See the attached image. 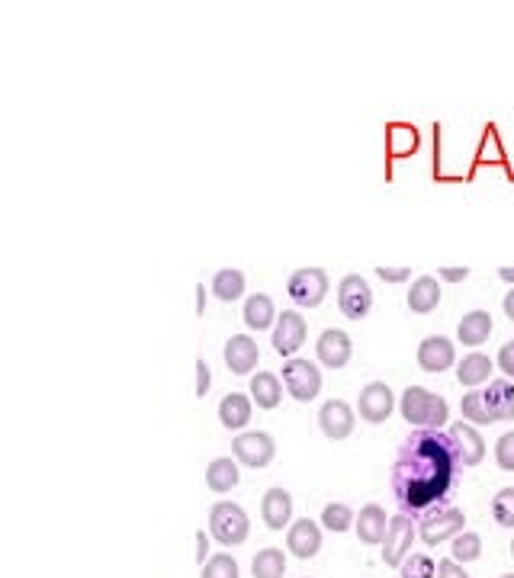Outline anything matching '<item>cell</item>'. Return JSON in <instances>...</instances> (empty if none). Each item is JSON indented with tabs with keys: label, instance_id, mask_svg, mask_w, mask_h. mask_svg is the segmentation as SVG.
Here are the masks:
<instances>
[{
	"label": "cell",
	"instance_id": "obj_36",
	"mask_svg": "<svg viewBox=\"0 0 514 578\" xmlns=\"http://www.w3.org/2000/svg\"><path fill=\"white\" fill-rule=\"evenodd\" d=\"M399 578H437V566L428 553H415L402 562L399 569Z\"/></svg>",
	"mask_w": 514,
	"mask_h": 578
},
{
	"label": "cell",
	"instance_id": "obj_20",
	"mask_svg": "<svg viewBox=\"0 0 514 578\" xmlns=\"http://www.w3.org/2000/svg\"><path fill=\"white\" fill-rule=\"evenodd\" d=\"M251 412H254V402L251 395L245 392H229L225 399L219 402V424L225 431H245L251 424Z\"/></svg>",
	"mask_w": 514,
	"mask_h": 578
},
{
	"label": "cell",
	"instance_id": "obj_22",
	"mask_svg": "<svg viewBox=\"0 0 514 578\" xmlns=\"http://www.w3.org/2000/svg\"><path fill=\"white\" fill-rule=\"evenodd\" d=\"M241 463L235 460V456H216L213 463L206 466V485H209V492H216V495H229L232 489H238V482H241Z\"/></svg>",
	"mask_w": 514,
	"mask_h": 578
},
{
	"label": "cell",
	"instance_id": "obj_2",
	"mask_svg": "<svg viewBox=\"0 0 514 578\" xmlns=\"http://www.w3.org/2000/svg\"><path fill=\"white\" fill-rule=\"evenodd\" d=\"M399 412L405 418V424H412L418 431H441L450 421V408L444 395H437L425 386H408L399 399Z\"/></svg>",
	"mask_w": 514,
	"mask_h": 578
},
{
	"label": "cell",
	"instance_id": "obj_1",
	"mask_svg": "<svg viewBox=\"0 0 514 578\" xmlns=\"http://www.w3.org/2000/svg\"><path fill=\"white\" fill-rule=\"evenodd\" d=\"M460 456L447 431H412L389 469V489L405 514L431 511L444 505L460 473Z\"/></svg>",
	"mask_w": 514,
	"mask_h": 578
},
{
	"label": "cell",
	"instance_id": "obj_17",
	"mask_svg": "<svg viewBox=\"0 0 514 578\" xmlns=\"http://www.w3.org/2000/svg\"><path fill=\"white\" fill-rule=\"evenodd\" d=\"M257 360H261V351H257V341L251 334H232L229 344H225V367L235 376H248L254 373Z\"/></svg>",
	"mask_w": 514,
	"mask_h": 578
},
{
	"label": "cell",
	"instance_id": "obj_21",
	"mask_svg": "<svg viewBox=\"0 0 514 578\" xmlns=\"http://www.w3.org/2000/svg\"><path fill=\"white\" fill-rule=\"evenodd\" d=\"M482 399L489 405L492 421H514V379H492L486 392H482Z\"/></svg>",
	"mask_w": 514,
	"mask_h": 578
},
{
	"label": "cell",
	"instance_id": "obj_31",
	"mask_svg": "<svg viewBox=\"0 0 514 578\" xmlns=\"http://www.w3.org/2000/svg\"><path fill=\"white\" fill-rule=\"evenodd\" d=\"M251 575L254 578H283L286 575V553L277 546H264L261 553L251 559Z\"/></svg>",
	"mask_w": 514,
	"mask_h": 578
},
{
	"label": "cell",
	"instance_id": "obj_9",
	"mask_svg": "<svg viewBox=\"0 0 514 578\" xmlns=\"http://www.w3.org/2000/svg\"><path fill=\"white\" fill-rule=\"evenodd\" d=\"M306 338H309V322L296 309L280 312L277 325L270 328V344H274V351L286 360H293V354L306 344Z\"/></svg>",
	"mask_w": 514,
	"mask_h": 578
},
{
	"label": "cell",
	"instance_id": "obj_30",
	"mask_svg": "<svg viewBox=\"0 0 514 578\" xmlns=\"http://www.w3.org/2000/svg\"><path fill=\"white\" fill-rule=\"evenodd\" d=\"M213 296L222 302H238L245 296V273L235 267H222L213 277Z\"/></svg>",
	"mask_w": 514,
	"mask_h": 578
},
{
	"label": "cell",
	"instance_id": "obj_44",
	"mask_svg": "<svg viewBox=\"0 0 514 578\" xmlns=\"http://www.w3.org/2000/svg\"><path fill=\"white\" fill-rule=\"evenodd\" d=\"M209 556H213V553H209V537L200 530V534H196V562H200V566H206Z\"/></svg>",
	"mask_w": 514,
	"mask_h": 578
},
{
	"label": "cell",
	"instance_id": "obj_45",
	"mask_svg": "<svg viewBox=\"0 0 514 578\" xmlns=\"http://www.w3.org/2000/svg\"><path fill=\"white\" fill-rule=\"evenodd\" d=\"M502 309H505V315L511 318V322H514V286H511V293L502 299Z\"/></svg>",
	"mask_w": 514,
	"mask_h": 578
},
{
	"label": "cell",
	"instance_id": "obj_34",
	"mask_svg": "<svg viewBox=\"0 0 514 578\" xmlns=\"http://www.w3.org/2000/svg\"><path fill=\"white\" fill-rule=\"evenodd\" d=\"M460 412H463L466 424H495L492 415H489L486 399H482V392H476V389H470L460 399Z\"/></svg>",
	"mask_w": 514,
	"mask_h": 578
},
{
	"label": "cell",
	"instance_id": "obj_5",
	"mask_svg": "<svg viewBox=\"0 0 514 578\" xmlns=\"http://www.w3.org/2000/svg\"><path fill=\"white\" fill-rule=\"evenodd\" d=\"M280 379H283L286 392L302 405L319 399V392H322V370H319V363H312V360H299V357L286 360L280 370Z\"/></svg>",
	"mask_w": 514,
	"mask_h": 578
},
{
	"label": "cell",
	"instance_id": "obj_26",
	"mask_svg": "<svg viewBox=\"0 0 514 578\" xmlns=\"http://www.w3.org/2000/svg\"><path fill=\"white\" fill-rule=\"evenodd\" d=\"M489 334H492V315L482 309L466 312L457 325V341L463 347H482L489 341Z\"/></svg>",
	"mask_w": 514,
	"mask_h": 578
},
{
	"label": "cell",
	"instance_id": "obj_15",
	"mask_svg": "<svg viewBox=\"0 0 514 578\" xmlns=\"http://www.w3.org/2000/svg\"><path fill=\"white\" fill-rule=\"evenodd\" d=\"M322 550V524L309 521V517H299L286 530V553H293L296 559H312Z\"/></svg>",
	"mask_w": 514,
	"mask_h": 578
},
{
	"label": "cell",
	"instance_id": "obj_42",
	"mask_svg": "<svg viewBox=\"0 0 514 578\" xmlns=\"http://www.w3.org/2000/svg\"><path fill=\"white\" fill-rule=\"evenodd\" d=\"M376 277H380L383 283H405L408 277H412V270L408 267H376Z\"/></svg>",
	"mask_w": 514,
	"mask_h": 578
},
{
	"label": "cell",
	"instance_id": "obj_33",
	"mask_svg": "<svg viewBox=\"0 0 514 578\" xmlns=\"http://www.w3.org/2000/svg\"><path fill=\"white\" fill-rule=\"evenodd\" d=\"M479 556H482V537L473 534V530H463V534L450 546V559H457L460 566H466V562H476Z\"/></svg>",
	"mask_w": 514,
	"mask_h": 578
},
{
	"label": "cell",
	"instance_id": "obj_47",
	"mask_svg": "<svg viewBox=\"0 0 514 578\" xmlns=\"http://www.w3.org/2000/svg\"><path fill=\"white\" fill-rule=\"evenodd\" d=\"M498 280H505V283L514 286V267H502V270H498Z\"/></svg>",
	"mask_w": 514,
	"mask_h": 578
},
{
	"label": "cell",
	"instance_id": "obj_38",
	"mask_svg": "<svg viewBox=\"0 0 514 578\" xmlns=\"http://www.w3.org/2000/svg\"><path fill=\"white\" fill-rule=\"evenodd\" d=\"M495 463L505 473H514V431H505L495 440Z\"/></svg>",
	"mask_w": 514,
	"mask_h": 578
},
{
	"label": "cell",
	"instance_id": "obj_23",
	"mask_svg": "<svg viewBox=\"0 0 514 578\" xmlns=\"http://www.w3.org/2000/svg\"><path fill=\"white\" fill-rule=\"evenodd\" d=\"M283 392H286V386H283V379L277 376V373H254L251 376V402L257 405V408H264V412H274V408L283 402Z\"/></svg>",
	"mask_w": 514,
	"mask_h": 578
},
{
	"label": "cell",
	"instance_id": "obj_41",
	"mask_svg": "<svg viewBox=\"0 0 514 578\" xmlns=\"http://www.w3.org/2000/svg\"><path fill=\"white\" fill-rule=\"evenodd\" d=\"M437 578H470V572H466L457 559H441L437 562Z\"/></svg>",
	"mask_w": 514,
	"mask_h": 578
},
{
	"label": "cell",
	"instance_id": "obj_12",
	"mask_svg": "<svg viewBox=\"0 0 514 578\" xmlns=\"http://www.w3.org/2000/svg\"><path fill=\"white\" fill-rule=\"evenodd\" d=\"M315 354L319 363L328 370H344L354 357V341L344 328H325L319 334V344H315Z\"/></svg>",
	"mask_w": 514,
	"mask_h": 578
},
{
	"label": "cell",
	"instance_id": "obj_10",
	"mask_svg": "<svg viewBox=\"0 0 514 578\" xmlns=\"http://www.w3.org/2000/svg\"><path fill=\"white\" fill-rule=\"evenodd\" d=\"M338 309L344 318H351V322H360V318L370 315L373 289L360 273H347V277L338 283Z\"/></svg>",
	"mask_w": 514,
	"mask_h": 578
},
{
	"label": "cell",
	"instance_id": "obj_13",
	"mask_svg": "<svg viewBox=\"0 0 514 578\" xmlns=\"http://www.w3.org/2000/svg\"><path fill=\"white\" fill-rule=\"evenodd\" d=\"M354 424H357L354 408L344 399H328L319 408V428L328 440H347L354 434Z\"/></svg>",
	"mask_w": 514,
	"mask_h": 578
},
{
	"label": "cell",
	"instance_id": "obj_4",
	"mask_svg": "<svg viewBox=\"0 0 514 578\" xmlns=\"http://www.w3.org/2000/svg\"><path fill=\"white\" fill-rule=\"evenodd\" d=\"M466 527V514L453 505H434L431 511L421 514L418 524V540L425 546H441L447 540H457Z\"/></svg>",
	"mask_w": 514,
	"mask_h": 578
},
{
	"label": "cell",
	"instance_id": "obj_37",
	"mask_svg": "<svg viewBox=\"0 0 514 578\" xmlns=\"http://www.w3.org/2000/svg\"><path fill=\"white\" fill-rule=\"evenodd\" d=\"M203 578H241L235 556H229V553H213L206 566H203Z\"/></svg>",
	"mask_w": 514,
	"mask_h": 578
},
{
	"label": "cell",
	"instance_id": "obj_3",
	"mask_svg": "<svg viewBox=\"0 0 514 578\" xmlns=\"http://www.w3.org/2000/svg\"><path fill=\"white\" fill-rule=\"evenodd\" d=\"M251 534V517L248 511L235 505V501H216L213 508H209V537L219 540L225 550H232V546H241Z\"/></svg>",
	"mask_w": 514,
	"mask_h": 578
},
{
	"label": "cell",
	"instance_id": "obj_25",
	"mask_svg": "<svg viewBox=\"0 0 514 578\" xmlns=\"http://www.w3.org/2000/svg\"><path fill=\"white\" fill-rule=\"evenodd\" d=\"M418 129L408 123H389L386 126V158L389 164L399 158H412L418 151Z\"/></svg>",
	"mask_w": 514,
	"mask_h": 578
},
{
	"label": "cell",
	"instance_id": "obj_28",
	"mask_svg": "<svg viewBox=\"0 0 514 578\" xmlns=\"http://www.w3.org/2000/svg\"><path fill=\"white\" fill-rule=\"evenodd\" d=\"M241 318L251 331H267L277 325V309H274V299L264 296V293H254L245 299V309H241Z\"/></svg>",
	"mask_w": 514,
	"mask_h": 578
},
{
	"label": "cell",
	"instance_id": "obj_35",
	"mask_svg": "<svg viewBox=\"0 0 514 578\" xmlns=\"http://www.w3.org/2000/svg\"><path fill=\"white\" fill-rule=\"evenodd\" d=\"M492 517L498 527H514V485H508V489L495 492L492 498Z\"/></svg>",
	"mask_w": 514,
	"mask_h": 578
},
{
	"label": "cell",
	"instance_id": "obj_40",
	"mask_svg": "<svg viewBox=\"0 0 514 578\" xmlns=\"http://www.w3.org/2000/svg\"><path fill=\"white\" fill-rule=\"evenodd\" d=\"M495 363H498V370H502L508 379H514V344H511V341H508L505 347H498Z\"/></svg>",
	"mask_w": 514,
	"mask_h": 578
},
{
	"label": "cell",
	"instance_id": "obj_7",
	"mask_svg": "<svg viewBox=\"0 0 514 578\" xmlns=\"http://www.w3.org/2000/svg\"><path fill=\"white\" fill-rule=\"evenodd\" d=\"M232 456L248 469H264L274 463L277 456V440L267 431H241L232 440Z\"/></svg>",
	"mask_w": 514,
	"mask_h": 578
},
{
	"label": "cell",
	"instance_id": "obj_19",
	"mask_svg": "<svg viewBox=\"0 0 514 578\" xmlns=\"http://www.w3.org/2000/svg\"><path fill=\"white\" fill-rule=\"evenodd\" d=\"M447 434L453 440V447H457L463 466H479L486 460V440L476 431V424H450Z\"/></svg>",
	"mask_w": 514,
	"mask_h": 578
},
{
	"label": "cell",
	"instance_id": "obj_49",
	"mask_svg": "<svg viewBox=\"0 0 514 578\" xmlns=\"http://www.w3.org/2000/svg\"><path fill=\"white\" fill-rule=\"evenodd\" d=\"M511 556H514V537H511Z\"/></svg>",
	"mask_w": 514,
	"mask_h": 578
},
{
	"label": "cell",
	"instance_id": "obj_6",
	"mask_svg": "<svg viewBox=\"0 0 514 578\" xmlns=\"http://www.w3.org/2000/svg\"><path fill=\"white\" fill-rule=\"evenodd\" d=\"M328 273L322 267H302L293 270L286 280V296H290L299 309H319L328 296Z\"/></svg>",
	"mask_w": 514,
	"mask_h": 578
},
{
	"label": "cell",
	"instance_id": "obj_24",
	"mask_svg": "<svg viewBox=\"0 0 514 578\" xmlns=\"http://www.w3.org/2000/svg\"><path fill=\"white\" fill-rule=\"evenodd\" d=\"M408 312L415 315H431L437 306H441V283H437L434 277H418L412 286H408Z\"/></svg>",
	"mask_w": 514,
	"mask_h": 578
},
{
	"label": "cell",
	"instance_id": "obj_29",
	"mask_svg": "<svg viewBox=\"0 0 514 578\" xmlns=\"http://www.w3.org/2000/svg\"><path fill=\"white\" fill-rule=\"evenodd\" d=\"M482 164H498L505 167V174L511 177V164H508V155H505V145L498 139V126L489 123L486 132H482V142H479V151L473 158V167H482Z\"/></svg>",
	"mask_w": 514,
	"mask_h": 578
},
{
	"label": "cell",
	"instance_id": "obj_16",
	"mask_svg": "<svg viewBox=\"0 0 514 578\" xmlns=\"http://www.w3.org/2000/svg\"><path fill=\"white\" fill-rule=\"evenodd\" d=\"M357 540L364 546H383L386 534H389V514L383 511V505L376 501H367L364 508L357 511Z\"/></svg>",
	"mask_w": 514,
	"mask_h": 578
},
{
	"label": "cell",
	"instance_id": "obj_14",
	"mask_svg": "<svg viewBox=\"0 0 514 578\" xmlns=\"http://www.w3.org/2000/svg\"><path fill=\"white\" fill-rule=\"evenodd\" d=\"M457 363V347L444 334H431L418 344V367L425 373H447Z\"/></svg>",
	"mask_w": 514,
	"mask_h": 578
},
{
	"label": "cell",
	"instance_id": "obj_32",
	"mask_svg": "<svg viewBox=\"0 0 514 578\" xmlns=\"http://www.w3.org/2000/svg\"><path fill=\"white\" fill-rule=\"evenodd\" d=\"M322 527L331 530V534H347V530H354V508L344 505V501H331V505L322 508Z\"/></svg>",
	"mask_w": 514,
	"mask_h": 578
},
{
	"label": "cell",
	"instance_id": "obj_8",
	"mask_svg": "<svg viewBox=\"0 0 514 578\" xmlns=\"http://www.w3.org/2000/svg\"><path fill=\"white\" fill-rule=\"evenodd\" d=\"M418 537V527L412 524V517L399 511L396 517H389V534L383 540V562L389 569H402V562L412 553V543Z\"/></svg>",
	"mask_w": 514,
	"mask_h": 578
},
{
	"label": "cell",
	"instance_id": "obj_43",
	"mask_svg": "<svg viewBox=\"0 0 514 578\" xmlns=\"http://www.w3.org/2000/svg\"><path fill=\"white\" fill-rule=\"evenodd\" d=\"M437 277L447 280V283H463L466 277H470V267H441L437 270Z\"/></svg>",
	"mask_w": 514,
	"mask_h": 578
},
{
	"label": "cell",
	"instance_id": "obj_27",
	"mask_svg": "<svg viewBox=\"0 0 514 578\" xmlns=\"http://www.w3.org/2000/svg\"><path fill=\"white\" fill-rule=\"evenodd\" d=\"M492 357L489 354H482V351H473V354H466L460 363H457V383L466 386V389H476L482 383H489V376H492Z\"/></svg>",
	"mask_w": 514,
	"mask_h": 578
},
{
	"label": "cell",
	"instance_id": "obj_50",
	"mask_svg": "<svg viewBox=\"0 0 514 578\" xmlns=\"http://www.w3.org/2000/svg\"><path fill=\"white\" fill-rule=\"evenodd\" d=\"M511 344H514V338H511Z\"/></svg>",
	"mask_w": 514,
	"mask_h": 578
},
{
	"label": "cell",
	"instance_id": "obj_48",
	"mask_svg": "<svg viewBox=\"0 0 514 578\" xmlns=\"http://www.w3.org/2000/svg\"><path fill=\"white\" fill-rule=\"evenodd\" d=\"M498 578H514V572H505V575H498Z\"/></svg>",
	"mask_w": 514,
	"mask_h": 578
},
{
	"label": "cell",
	"instance_id": "obj_18",
	"mask_svg": "<svg viewBox=\"0 0 514 578\" xmlns=\"http://www.w3.org/2000/svg\"><path fill=\"white\" fill-rule=\"evenodd\" d=\"M261 521L267 530H283L293 524V495L274 485V489H267L264 498H261Z\"/></svg>",
	"mask_w": 514,
	"mask_h": 578
},
{
	"label": "cell",
	"instance_id": "obj_46",
	"mask_svg": "<svg viewBox=\"0 0 514 578\" xmlns=\"http://www.w3.org/2000/svg\"><path fill=\"white\" fill-rule=\"evenodd\" d=\"M196 296H200V299H196V315H203L206 312V289H203V283L196 286Z\"/></svg>",
	"mask_w": 514,
	"mask_h": 578
},
{
	"label": "cell",
	"instance_id": "obj_39",
	"mask_svg": "<svg viewBox=\"0 0 514 578\" xmlns=\"http://www.w3.org/2000/svg\"><path fill=\"white\" fill-rule=\"evenodd\" d=\"M209 386H213V370L206 360H196V399H206Z\"/></svg>",
	"mask_w": 514,
	"mask_h": 578
},
{
	"label": "cell",
	"instance_id": "obj_11",
	"mask_svg": "<svg viewBox=\"0 0 514 578\" xmlns=\"http://www.w3.org/2000/svg\"><path fill=\"white\" fill-rule=\"evenodd\" d=\"M396 412V392L389 383H367L357 395V415L367 424H386L389 415Z\"/></svg>",
	"mask_w": 514,
	"mask_h": 578
}]
</instances>
